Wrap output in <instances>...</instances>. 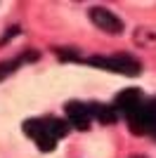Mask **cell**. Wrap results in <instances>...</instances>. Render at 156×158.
<instances>
[{
    "label": "cell",
    "mask_w": 156,
    "mask_h": 158,
    "mask_svg": "<svg viewBox=\"0 0 156 158\" xmlns=\"http://www.w3.org/2000/svg\"><path fill=\"white\" fill-rule=\"evenodd\" d=\"M140 104H142V92H140L137 87H132V90H123V92L118 94L116 102H114V109L128 113V111H132V109L140 106Z\"/></svg>",
    "instance_id": "4"
},
{
    "label": "cell",
    "mask_w": 156,
    "mask_h": 158,
    "mask_svg": "<svg viewBox=\"0 0 156 158\" xmlns=\"http://www.w3.org/2000/svg\"><path fill=\"white\" fill-rule=\"evenodd\" d=\"M90 66H97V69H104V71H114V73H125V76H137L142 71L140 61L130 59L125 54H116V57H92L88 59Z\"/></svg>",
    "instance_id": "1"
},
{
    "label": "cell",
    "mask_w": 156,
    "mask_h": 158,
    "mask_svg": "<svg viewBox=\"0 0 156 158\" xmlns=\"http://www.w3.org/2000/svg\"><path fill=\"white\" fill-rule=\"evenodd\" d=\"M66 116H69V123H71L76 130H88L90 127V109L83 104V102H66Z\"/></svg>",
    "instance_id": "3"
},
{
    "label": "cell",
    "mask_w": 156,
    "mask_h": 158,
    "mask_svg": "<svg viewBox=\"0 0 156 158\" xmlns=\"http://www.w3.org/2000/svg\"><path fill=\"white\" fill-rule=\"evenodd\" d=\"M90 19L97 28H102L104 33H121L123 31V19L114 14L106 7H92L90 10Z\"/></svg>",
    "instance_id": "2"
},
{
    "label": "cell",
    "mask_w": 156,
    "mask_h": 158,
    "mask_svg": "<svg viewBox=\"0 0 156 158\" xmlns=\"http://www.w3.org/2000/svg\"><path fill=\"white\" fill-rule=\"evenodd\" d=\"M88 109H90V116L97 118L102 125L116 123V109H114L111 104H99V102H95V104H90Z\"/></svg>",
    "instance_id": "5"
},
{
    "label": "cell",
    "mask_w": 156,
    "mask_h": 158,
    "mask_svg": "<svg viewBox=\"0 0 156 158\" xmlns=\"http://www.w3.org/2000/svg\"><path fill=\"white\" fill-rule=\"evenodd\" d=\"M40 54L38 52H26L21 54V59H10V61H0V80H5L10 73H14L17 69H19L24 61H38Z\"/></svg>",
    "instance_id": "6"
},
{
    "label": "cell",
    "mask_w": 156,
    "mask_h": 158,
    "mask_svg": "<svg viewBox=\"0 0 156 158\" xmlns=\"http://www.w3.org/2000/svg\"><path fill=\"white\" fill-rule=\"evenodd\" d=\"M43 127H45V132L54 139H62V137L69 135V125L59 118H43Z\"/></svg>",
    "instance_id": "7"
},
{
    "label": "cell",
    "mask_w": 156,
    "mask_h": 158,
    "mask_svg": "<svg viewBox=\"0 0 156 158\" xmlns=\"http://www.w3.org/2000/svg\"><path fill=\"white\" fill-rule=\"evenodd\" d=\"M14 33H19V26H12V28H10V31H7L5 35H2V40H0V45H5V43H10Z\"/></svg>",
    "instance_id": "8"
}]
</instances>
